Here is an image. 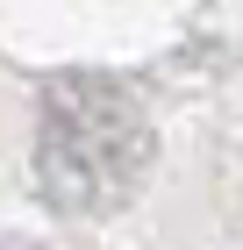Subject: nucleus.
<instances>
[{
  "mask_svg": "<svg viewBox=\"0 0 243 250\" xmlns=\"http://www.w3.org/2000/svg\"><path fill=\"white\" fill-rule=\"evenodd\" d=\"M150 165V122L114 79H57L43 100V186L57 208H122Z\"/></svg>",
  "mask_w": 243,
  "mask_h": 250,
  "instance_id": "f257e3e1",
  "label": "nucleus"
}]
</instances>
